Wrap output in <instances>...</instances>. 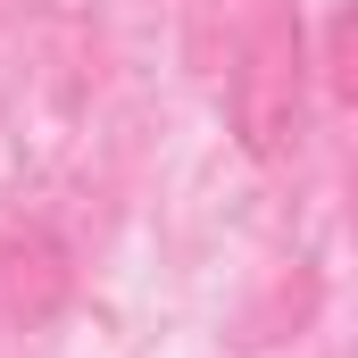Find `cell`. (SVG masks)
Here are the masks:
<instances>
[{"instance_id": "cell-1", "label": "cell", "mask_w": 358, "mask_h": 358, "mask_svg": "<svg viewBox=\"0 0 358 358\" xmlns=\"http://www.w3.org/2000/svg\"><path fill=\"white\" fill-rule=\"evenodd\" d=\"M234 134L267 167H283L308 134V34L292 8H267L234 50Z\"/></svg>"}]
</instances>
